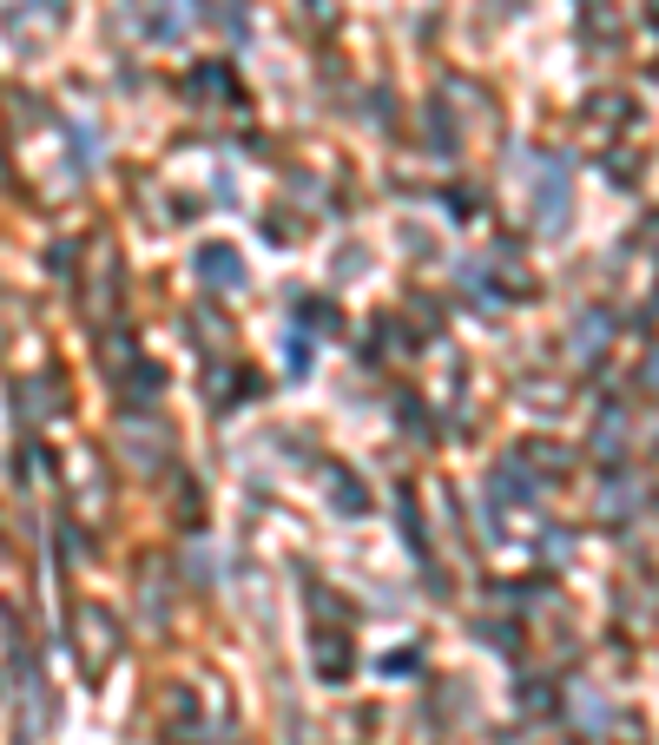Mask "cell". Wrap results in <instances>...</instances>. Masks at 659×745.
<instances>
[{
	"instance_id": "6da1fadb",
	"label": "cell",
	"mask_w": 659,
	"mask_h": 745,
	"mask_svg": "<svg viewBox=\"0 0 659 745\" xmlns=\"http://www.w3.org/2000/svg\"><path fill=\"white\" fill-rule=\"evenodd\" d=\"M198 271H205V284H218V291H238V284H244V271H238V251H224V244L198 251Z\"/></svg>"
},
{
	"instance_id": "7a4b0ae2",
	"label": "cell",
	"mask_w": 659,
	"mask_h": 745,
	"mask_svg": "<svg viewBox=\"0 0 659 745\" xmlns=\"http://www.w3.org/2000/svg\"><path fill=\"white\" fill-rule=\"evenodd\" d=\"M581 324H587V330H574V357H581V363H594V357L607 350V337H614V330H607V317H581Z\"/></svg>"
},
{
	"instance_id": "3957f363",
	"label": "cell",
	"mask_w": 659,
	"mask_h": 745,
	"mask_svg": "<svg viewBox=\"0 0 659 745\" xmlns=\"http://www.w3.org/2000/svg\"><path fill=\"white\" fill-rule=\"evenodd\" d=\"M330 502H337L343 515H363V508H370V502H363V489H356L350 475H337V482H330Z\"/></svg>"
},
{
	"instance_id": "277c9868",
	"label": "cell",
	"mask_w": 659,
	"mask_h": 745,
	"mask_svg": "<svg viewBox=\"0 0 659 745\" xmlns=\"http://www.w3.org/2000/svg\"><path fill=\"white\" fill-rule=\"evenodd\" d=\"M317 667H323L330 680H343V673H350V654L337 647V634H323V660H317Z\"/></svg>"
},
{
	"instance_id": "5b68a950",
	"label": "cell",
	"mask_w": 659,
	"mask_h": 745,
	"mask_svg": "<svg viewBox=\"0 0 659 745\" xmlns=\"http://www.w3.org/2000/svg\"><path fill=\"white\" fill-rule=\"evenodd\" d=\"M647 383H653V390H659V357H653V363H647Z\"/></svg>"
}]
</instances>
